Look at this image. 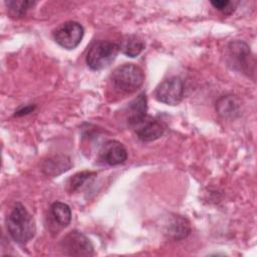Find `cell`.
I'll return each instance as SVG.
<instances>
[{
	"instance_id": "obj_3",
	"label": "cell",
	"mask_w": 257,
	"mask_h": 257,
	"mask_svg": "<svg viewBox=\"0 0 257 257\" xmlns=\"http://www.w3.org/2000/svg\"><path fill=\"white\" fill-rule=\"evenodd\" d=\"M119 46L110 41H96L89 48L86 63L92 70H101L109 66L116 58Z\"/></svg>"
},
{
	"instance_id": "obj_15",
	"label": "cell",
	"mask_w": 257,
	"mask_h": 257,
	"mask_svg": "<svg viewBox=\"0 0 257 257\" xmlns=\"http://www.w3.org/2000/svg\"><path fill=\"white\" fill-rule=\"evenodd\" d=\"M8 13L12 17H21L26 14V12L32 8L36 2L29 0H9L5 2Z\"/></svg>"
},
{
	"instance_id": "obj_13",
	"label": "cell",
	"mask_w": 257,
	"mask_h": 257,
	"mask_svg": "<svg viewBox=\"0 0 257 257\" xmlns=\"http://www.w3.org/2000/svg\"><path fill=\"white\" fill-rule=\"evenodd\" d=\"M119 49L128 57H137L145 49V42L140 36L125 35L120 41Z\"/></svg>"
},
{
	"instance_id": "obj_17",
	"label": "cell",
	"mask_w": 257,
	"mask_h": 257,
	"mask_svg": "<svg viewBox=\"0 0 257 257\" xmlns=\"http://www.w3.org/2000/svg\"><path fill=\"white\" fill-rule=\"evenodd\" d=\"M217 107H218L219 113L223 114L224 116L232 115L237 110V104H236L234 98L231 96H226V97L221 98L218 101Z\"/></svg>"
},
{
	"instance_id": "obj_10",
	"label": "cell",
	"mask_w": 257,
	"mask_h": 257,
	"mask_svg": "<svg viewBox=\"0 0 257 257\" xmlns=\"http://www.w3.org/2000/svg\"><path fill=\"white\" fill-rule=\"evenodd\" d=\"M72 167V163L67 156L56 155L45 159L41 164V171L50 177H56Z\"/></svg>"
},
{
	"instance_id": "obj_6",
	"label": "cell",
	"mask_w": 257,
	"mask_h": 257,
	"mask_svg": "<svg viewBox=\"0 0 257 257\" xmlns=\"http://www.w3.org/2000/svg\"><path fill=\"white\" fill-rule=\"evenodd\" d=\"M61 250L69 256H91L93 246L89 239L78 231H70L60 243Z\"/></svg>"
},
{
	"instance_id": "obj_7",
	"label": "cell",
	"mask_w": 257,
	"mask_h": 257,
	"mask_svg": "<svg viewBox=\"0 0 257 257\" xmlns=\"http://www.w3.org/2000/svg\"><path fill=\"white\" fill-rule=\"evenodd\" d=\"M126 158V149L120 142L115 140L105 142L99 151V159L109 166L120 165L124 163Z\"/></svg>"
},
{
	"instance_id": "obj_1",
	"label": "cell",
	"mask_w": 257,
	"mask_h": 257,
	"mask_svg": "<svg viewBox=\"0 0 257 257\" xmlns=\"http://www.w3.org/2000/svg\"><path fill=\"white\" fill-rule=\"evenodd\" d=\"M6 225L11 238L19 244L27 243L36 233L34 219L20 203H16L13 207L6 220Z\"/></svg>"
},
{
	"instance_id": "obj_8",
	"label": "cell",
	"mask_w": 257,
	"mask_h": 257,
	"mask_svg": "<svg viewBox=\"0 0 257 257\" xmlns=\"http://www.w3.org/2000/svg\"><path fill=\"white\" fill-rule=\"evenodd\" d=\"M140 140L152 142L161 138L165 132V126L158 119L147 115L142 121L134 126Z\"/></svg>"
},
{
	"instance_id": "obj_5",
	"label": "cell",
	"mask_w": 257,
	"mask_h": 257,
	"mask_svg": "<svg viewBox=\"0 0 257 257\" xmlns=\"http://www.w3.org/2000/svg\"><path fill=\"white\" fill-rule=\"evenodd\" d=\"M84 34L82 25L76 21H66L53 33L54 40L61 47L71 50L78 46Z\"/></svg>"
},
{
	"instance_id": "obj_12",
	"label": "cell",
	"mask_w": 257,
	"mask_h": 257,
	"mask_svg": "<svg viewBox=\"0 0 257 257\" xmlns=\"http://www.w3.org/2000/svg\"><path fill=\"white\" fill-rule=\"evenodd\" d=\"M191 232V226L189 221L182 216H173L169 220V224L166 225V234L175 239L181 240L186 238Z\"/></svg>"
},
{
	"instance_id": "obj_18",
	"label": "cell",
	"mask_w": 257,
	"mask_h": 257,
	"mask_svg": "<svg viewBox=\"0 0 257 257\" xmlns=\"http://www.w3.org/2000/svg\"><path fill=\"white\" fill-rule=\"evenodd\" d=\"M211 4L219 11L222 13L229 15L231 14L235 8H236V3L228 0H216V1H211Z\"/></svg>"
},
{
	"instance_id": "obj_4",
	"label": "cell",
	"mask_w": 257,
	"mask_h": 257,
	"mask_svg": "<svg viewBox=\"0 0 257 257\" xmlns=\"http://www.w3.org/2000/svg\"><path fill=\"white\" fill-rule=\"evenodd\" d=\"M184 81L179 76H172L162 81L156 88V98L169 105L179 104L184 96Z\"/></svg>"
},
{
	"instance_id": "obj_14",
	"label": "cell",
	"mask_w": 257,
	"mask_h": 257,
	"mask_svg": "<svg viewBox=\"0 0 257 257\" xmlns=\"http://www.w3.org/2000/svg\"><path fill=\"white\" fill-rule=\"evenodd\" d=\"M50 215L58 226L66 227L71 221V210L68 205L62 202H54L50 206Z\"/></svg>"
},
{
	"instance_id": "obj_16",
	"label": "cell",
	"mask_w": 257,
	"mask_h": 257,
	"mask_svg": "<svg viewBox=\"0 0 257 257\" xmlns=\"http://www.w3.org/2000/svg\"><path fill=\"white\" fill-rule=\"evenodd\" d=\"M95 176H96V173L88 172V171H83V172L76 173L67 182L68 192L73 193V192L79 190L85 183H87L90 179H92Z\"/></svg>"
},
{
	"instance_id": "obj_11",
	"label": "cell",
	"mask_w": 257,
	"mask_h": 257,
	"mask_svg": "<svg viewBox=\"0 0 257 257\" xmlns=\"http://www.w3.org/2000/svg\"><path fill=\"white\" fill-rule=\"evenodd\" d=\"M148 105H147V96L146 93H141L138 95L130 104H128V116L127 122L131 126L137 125L142 121L148 114Z\"/></svg>"
},
{
	"instance_id": "obj_19",
	"label": "cell",
	"mask_w": 257,
	"mask_h": 257,
	"mask_svg": "<svg viewBox=\"0 0 257 257\" xmlns=\"http://www.w3.org/2000/svg\"><path fill=\"white\" fill-rule=\"evenodd\" d=\"M35 108V105H25L23 107H20L18 110L15 111V115H23V114H27L31 111H33Z\"/></svg>"
},
{
	"instance_id": "obj_2",
	"label": "cell",
	"mask_w": 257,
	"mask_h": 257,
	"mask_svg": "<svg viewBox=\"0 0 257 257\" xmlns=\"http://www.w3.org/2000/svg\"><path fill=\"white\" fill-rule=\"evenodd\" d=\"M111 82L115 88L125 93H132L140 88L144 82L145 75L141 67L133 63L117 66L110 75Z\"/></svg>"
},
{
	"instance_id": "obj_9",
	"label": "cell",
	"mask_w": 257,
	"mask_h": 257,
	"mask_svg": "<svg viewBox=\"0 0 257 257\" xmlns=\"http://www.w3.org/2000/svg\"><path fill=\"white\" fill-rule=\"evenodd\" d=\"M229 57L231 62L235 67L240 70L248 71L249 69V58L251 56V51L249 46L240 40L232 41L228 45Z\"/></svg>"
}]
</instances>
